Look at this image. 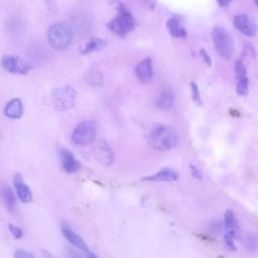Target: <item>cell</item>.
Listing matches in <instances>:
<instances>
[{
  "label": "cell",
  "mask_w": 258,
  "mask_h": 258,
  "mask_svg": "<svg viewBox=\"0 0 258 258\" xmlns=\"http://www.w3.org/2000/svg\"><path fill=\"white\" fill-rule=\"evenodd\" d=\"M148 141L149 145L155 150H170L177 146L178 135L173 128L161 125L152 130Z\"/></svg>",
  "instance_id": "6da1fadb"
},
{
  "label": "cell",
  "mask_w": 258,
  "mask_h": 258,
  "mask_svg": "<svg viewBox=\"0 0 258 258\" xmlns=\"http://www.w3.org/2000/svg\"><path fill=\"white\" fill-rule=\"evenodd\" d=\"M212 39L219 56L228 60L234 51V43L231 35L222 26H215L212 30Z\"/></svg>",
  "instance_id": "7a4b0ae2"
},
{
  "label": "cell",
  "mask_w": 258,
  "mask_h": 258,
  "mask_svg": "<svg viewBox=\"0 0 258 258\" xmlns=\"http://www.w3.org/2000/svg\"><path fill=\"white\" fill-rule=\"evenodd\" d=\"M47 35L49 44L53 48L58 50L66 49L73 39L72 29L64 22H58L53 24L49 28Z\"/></svg>",
  "instance_id": "3957f363"
},
{
  "label": "cell",
  "mask_w": 258,
  "mask_h": 258,
  "mask_svg": "<svg viewBox=\"0 0 258 258\" xmlns=\"http://www.w3.org/2000/svg\"><path fill=\"white\" fill-rule=\"evenodd\" d=\"M119 14L114 17L108 24V28L120 36H125L134 28V18L127 8L122 4H118Z\"/></svg>",
  "instance_id": "277c9868"
},
{
  "label": "cell",
  "mask_w": 258,
  "mask_h": 258,
  "mask_svg": "<svg viewBox=\"0 0 258 258\" xmlns=\"http://www.w3.org/2000/svg\"><path fill=\"white\" fill-rule=\"evenodd\" d=\"M53 107L58 111H66L74 107L76 100V92L71 87L57 88L52 93Z\"/></svg>",
  "instance_id": "5b68a950"
},
{
  "label": "cell",
  "mask_w": 258,
  "mask_h": 258,
  "mask_svg": "<svg viewBox=\"0 0 258 258\" xmlns=\"http://www.w3.org/2000/svg\"><path fill=\"white\" fill-rule=\"evenodd\" d=\"M96 135V125L92 121H83L75 128L72 134V140L77 145H88Z\"/></svg>",
  "instance_id": "8992f818"
},
{
  "label": "cell",
  "mask_w": 258,
  "mask_h": 258,
  "mask_svg": "<svg viewBox=\"0 0 258 258\" xmlns=\"http://www.w3.org/2000/svg\"><path fill=\"white\" fill-rule=\"evenodd\" d=\"M1 66L7 72H10L13 74H20V75L27 74L31 69V66L21 57L15 56V55H9V54L2 56Z\"/></svg>",
  "instance_id": "52a82bcc"
},
{
  "label": "cell",
  "mask_w": 258,
  "mask_h": 258,
  "mask_svg": "<svg viewBox=\"0 0 258 258\" xmlns=\"http://www.w3.org/2000/svg\"><path fill=\"white\" fill-rule=\"evenodd\" d=\"M224 228H225L224 235L233 238L235 241L241 238L239 223L232 209H227L224 213Z\"/></svg>",
  "instance_id": "ba28073f"
},
{
  "label": "cell",
  "mask_w": 258,
  "mask_h": 258,
  "mask_svg": "<svg viewBox=\"0 0 258 258\" xmlns=\"http://www.w3.org/2000/svg\"><path fill=\"white\" fill-rule=\"evenodd\" d=\"M94 155L97 160L105 166H109L112 164L114 160V154L111 146L105 140H99L93 149Z\"/></svg>",
  "instance_id": "9c48e42d"
},
{
  "label": "cell",
  "mask_w": 258,
  "mask_h": 258,
  "mask_svg": "<svg viewBox=\"0 0 258 258\" xmlns=\"http://www.w3.org/2000/svg\"><path fill=\"white\" fill-rule=\"evenodd\" d=\"M234 25L241 33L246 36L252 37L256 34V25L247 14L236 15L234 18Z\"/></svg>",
  "instance_id": "30bf717a"
},
{
  "label": "cell",
  "mask_w": 258,
  "mask_h": 258,
  "mask_svg": "<svg viewBox=\"0 0 258 258\" xmlns=\"http://www.w3.org/2000/svg\"><path fill=\"white\" fill-rule=\"evenodd\" d=\"M13 184L16 189V195L22 203H30L32 201V191L29 186L22 180V177L19 174L14 175Z\"/></svg>",
  "instance_id": "8fae6325"
},
{
  "label": "cell",
  "mask_w": 258,
  "mask_h": 258,
  "mask_svg": "<svg viewBox=\"0 0 258 258\" xmlns=\"http://www.w3.org/2000/svg\"><path fill=\"white\" fill-rule=\"evenodd\" d=\"M178 179V173L171 169V168H162L158 172L144 176L142 178L143 181H152V182H159V181H175Z\"/></svg>",
  "instance_id": "7c38bea8"
},
{
  "label": "cell",
  "mask_w": 258,
  "mask_h": 258,
  "mask_svg": "<svg viewBox=\"0 0 258 258\" xmlns=\"http://www.w3.org/2000/svg\"><path fill=\"white\" fill-rule=\"evenodd\" d=\"M60 159L62 168L68 173H74L81 168V163L74 157L73 153L68 149L62 148L60 150Z\"/></svg>",
  "instance_id": "4fadbf2b"
},
{
  "label": "cell",
  "mask_w": 258,
  "mask_h": 258,
  "mask_svg": "<svg viewBox=\"0 0 258 258\" xmlns=\"http://www.w3.org/2000/svg\"><path fill=\"white\" fill-rule=\"evenodd\" d=\"M61 232H62L63 237L67 239V241L70 244H72L74 247H76L77 249H79L83 252H88L89 251V248H88L86 242L75 231H73L71 228H69L68 226H62Z\"/></svg>",
  "instance_id": "5bb4252c"
},
{
  "label": "cell",
  "mask_w": 258,
  "mask_h": 258,
  "mask_svg": "<svg viewBox=\"0 0 258 258\" xmlns=\"http://www.w3.org/2000/svg\"><path fill=\"white\" fill-rule=\"evenodd\" d=\"M136 76L138 77V79L143 82L146 83L148 81L151 80L152 75H153V69H152V62L150 58H145L142 61H140L136 69Z\"/></svg>",
  "instance_id": "9a60e30c"
},
{
  "label": "cell",
  "mask_w": 258,
  "mask_h": 258,
  "mask_svg": "<svg viewBox=\"0 0 258 258\" xmlns=\"http://www.w3.org/2000/svg\"><path fill=\"white\" fill-rule=\"evenodd\" d=\"M84 79L91 86H101L104 82L103 73L97 64H93L88 68L84 75Z\"/></svg>",
  "instance_id": "2e32d148"
},
{
  "label": "cell",
  "mask_w": 258,
  "mask_h": 258,
  "mask_svg": "<svg viewBox=\"0 0 258 258\" xmlns=\"http://www.w3.org/2000/svg\"><path fill=\"white\" fill-rule=\"evenodd\" d=\"M4 114L11 119H19L23 114V106L19 99H12L4 109Z\"/></svg>",
  "instance_id": "e0dca14e"
},
{
  "label": "cell",
  "mask_w": 258,
  "mask_h": 258,
  "mask_svg": "<svg viewBox=\"0 0 258 258\" xmlns=\"http://www.w3.org/2000/svg\"><path fill=\"white\" fill-rule=\"evenodd\" d=\"M166 28L169 34L175 38H185L186 31L184 27L180 24V22L176 18H170L166 22Z\"/></svg>",
  "instance_id": "ac0fdd59"
},
{
  "label": "cell",
  "mask_w": 258,
  "mask_h": 258,
  "mask_svg": "<svg viewBox=\"0 0 258 258\" xmlns=\"http://www.w3.org/2000/svg\"><path fill=\"white\" fill-rule=\"evenodd\" d=\"M173 103H174V96L170 90L163 91L157 98V102H156L158 108L162 110L170 109L173 106Z\"/></svg>",
  "instance_id": "d6986e66"
},
{
  "label": "cell",
  "mask_w": 258,
  "mask_h": 258,
  "mask_svg": "<svg viewBox=\"0 0 258 258\" xmlns=\"http://www.w3.org/2000/svg\"><path fill=\"white\" fill-rule=\"evenodd\" d=\"M1 198L6 208L10 212H13L16 207V197L12 189L9 187H3L1 189Z\"/></svg>",
  "instance_id": "ffe728a7"
},
{
  "label": "cell",
  "mask_w": 258,
  "mask_h": 258,
  "mask_svg": "<svg viewBox=\"0 0 258 258\" xmlns=\"http://www.w3.org/2000/svg\"><path fill=\"white\" fill-rule=\"evenodd\" d=\"M105 45H106V42L104 40H102L100 38H92L81 49V52L83 54H88V53H91L93 51H97V50L102 49Z\"/></svg>",
  "instance_id": "44dd1931"
},
{
  "label": "cell",
  "mask_w": 258,
  "mask_h": 258,
  "mask_svg": "<svg viewBox=\"0 0 258 258\" xmlns=\"http://www.w3.org/2000/svg\"><path fill=\"white\" fill-rule=\"evenodd\" d=\"M74 22H75V26L76 28L81 31V32H86L90 29V26H91V19L90 17L85 14V13H81V14H78L75 19H74Z\"/></svg>",
  "instance_id": "7402d4cb"
},
{
  "label": "cell",
  "mask_w": 258,
  "mask_h": 258,
  "mask_svg": "<svg viewBox=\"0 0 258 258\" xmlns=\"http://www.w3.org/2000/svg\"><path fill=\"white\" fill-rule=\"evenodd\" d=\"M237 94L240 96H246L249 92V80L248 77L238 79L237 80V86H236Z\"/></svg>",
  "instance_id": "603a6c76"
},
{
  "label": "cell",
  "mask_w": 258,
  "mask_h": 258,
  "mask_svg": "<svg viewBox=\"0 0 258 258\" xmlns=\"http://www.w3.org/2000/svg\"><path fill=\"white\" fill-rule=\"evenodd\" d=\"M258 240L255 235H247L245 238V247L250 251H255L257 249Z\"/></svg>",
  "instance_id": "cb8c5ba5"
},
{
  "label": "cell",
  "mask_w": 258,
  "mask_h": 258,
  "mask_svg": "<svg viewBox=\"0 0 258 258\" xmlns=\"http://www.w3.org/2000/svg\"><path fill=\"white\" fill-rule=\"evenodd\" d=\"M235 73H236V78H237V80L247 77V70H246V67L244 66V63H243L241 60H239V61H237V62L235 63Z\"/></svg>",
  "instance_id": "d4e9b609"
},
{
  "label": "cell",
  "mask_w": 258,
  "mask_h": 258,
  "mask_svg": "<svg viewBox=\"0 0 258 258\" xmlns=\"http://www.w3.org/2000/svg\"><path fill=\"white\" fill-rule=\"evenodd\" d=\"M190 89H191V93H192V99L194 102L197 105H202V99H201V95H200V90L198 85H196L194 82L190 83Z\"/></svg>",
  "instance_id": "484cf974"
},
{
  "label": "cell",
  "mask_w": 258,
  "mask_h": 258,
  "mask_svg": "<svg viewBox=\"0 0 258 258\" xmlns=\"http://www.w3.org/2000/svg\"><path fill=\"white\" fill-rule=\"evenodd\" d=\"M8 229H9L10 233L12 234V236H13L15 239H20V238L23 236L22 230H21L19 227H17L16 225L9 224V225H8Z\"/></svg>",
  "instance_id": "4316f807"
},
{
  "label": "cell",
  "mask_w": 258,
  "mask_h": 258,
  "mask_svg": "<svg viewBox=\"0 0 258 258\" xmlns=\"http://www.w3.org/2000/svg\"><path fill=\"white\" fill-rule=\"evenodd\" d=\"M14 258H35L30 252L22 249H17L14 252Z\"/></svg>",
  "instance_id": "83f0119b"
},
{
  "label": "cell",
  "mask_w": 258,
  "mask_h": 258,
  "mask_svg": "<svg viewBox=\"0 0 258 258\" xmlns=\"http://www.w3.org/2000/svg\"><path fill=\"white\" fill-rule=\"evenodd\" d=\"M189 168H190V173H191V176L194 177V178H196V179H202V177H203V174H202V172H201V170L197 167V166H195L194 164H190L189 165Z\"/></svg>",
  "instance_id": "f1b7e54d"
},
{
  "label": "cell",
  "mask_w": 258,
  "mask_h": 258,
  "mask_svg": "<svg viewBox=\"0 0 258 258\" xmlns=\"http://www.w3.org/2000/svg\"><path fill=\"white\" fill-rule=\"evenodd\" d=\"M200 55H201V57L203 58V60H204L207 64L211 66V57L209 56V54L207 53V51H206L205 49H201V50H200Z\"/></svg>",
  "instance_id": "f546056e"
},
{
  "label": "cell",
  "mask_w": 258,
  "mask_h": 258,
  "mask_svg": "<svg viewBox=\"0 0 258 258\" xmlns=\"http://www.w3.org/2000/svg\"><path fill=\"white\" fill-rule=\"evenodd\" d=\"M217 1L221 6H227L231 2V0H217Z\"/></svg>",
  "instance_id": "4dcf8cb0"
},
{
  "label": "cell",
  "mask_w": 258,
  "mask_h": 258,
  "mask_svg": "<svg viewBox=\"0 0 258 258\" xmlns=\"http://www.w3.org/2000/svg\"><path fill=\"white\" fill-rule=\"evenodd\" d=\"M87 258H98L97 256H95L94 254H89V256Z\"/></svg>",
  "instance_id": "1f68e13d"
},
{
  "label": "cell",
  "mask_w": 258,
  "mask_h": 258,
  "mask_svg": "<svg viewBox=\"0 0 258 258\" xmlns=\"http://www.w3.org/2000/svg\"><path fill=\"white\" fill-rule=\"evenodd\" d=\"M255 2H256V4H257V6H258V0H255Z\"/></svg>",
  "instance_id": "d6a6232c"
}]
</instances>
